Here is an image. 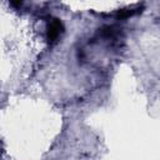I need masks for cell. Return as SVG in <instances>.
<instances>
[{
    "label": "cell",
    "mask_w": 160,
    "mask_h": 160,
    "mask_svg": "<svg viewBox=\"0 0 160 160\" xmlns=\"http://www.w3.org/2000/svg\"><path fill=\"white\" fill-rule=\"evenodd\" d=\"M62 31V24L59 19H52L50 21V25H49V29H48V39L50 41H55L59 35L61 34Z\"/></svg>",
    "instance_id": "1"
},
{
    "label": "cell",
    "mask_w": 160,
    "mask_h": 160,
    "mask_svg": "<svg viewBox=\"0 0 160 160\" xmlns=\"http://www.w3.org/2000/svg\"><path fill=\"white\" fill-rule=\"evenodd\" d=\"M139 11V9H128V10H121V11H119L118 12V18L119 19H126V18H129V16H131V15H134V14H136Z\"/></svg>",
    "instance_id": "2"
}]
</instances>
